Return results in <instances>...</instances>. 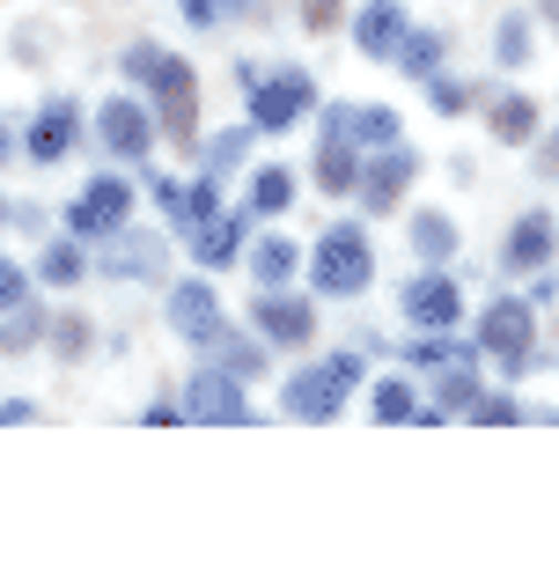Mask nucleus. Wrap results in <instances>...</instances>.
Returning <instances> with one entry per match:
<instances>
[{
    "label": "nucleus",
    "mask_w": 559,
    "mask_h": 567,
    "mask_svg": "<svg viewBox=\"0 0 559 567\" xmlns=\"http://www.w3.org/2000/svg\"><path fill=\"white\" fill-rule=\"evenodd\" d=\"M125 74L147 82V96H155V133H169V141L199 133V74H191V60H177L163 44H125Z\"/></svg>",
    "instance_id": "1"
},
{
    "label": "nucleus",
    "mask_w": 559,
    "mask_h": 567,
    "mask_svg": "<svg viewBox=\"0 0 559 567\" xmlns=\"http://www.w3.org/2000/svg\"><path fill=\"white\" fill-rule=\"evenodd\" d=\"M310 288H317V295H332V302L369 295V288H375V244H369V229L332 221V229L317 236V251H310Z\"/></svg>",
    "instance_id": "2"
},
{
    "label": "nucleus",
    "mask_w": 559,
    "mask_h": 567,
    "mask_svg": "<svg viewBox=\"0 0 559 567\" xmlns=\"http://www.w3.org/2000/svg\"><path fill=\"white\" fill-rule=\"evenodd\" d=\"M478 354H494L508 377H522L530 354H538V310H530L522 295H494V302L478 310Z\"/></svg>",
    "instance_id": "3"
},
{
    "label": "nucleus",
    "mask_w": 559,
    "mask_h": 567,
    "mask_svg": "<svg viewBox=\"0 0 559 567\" xmlns=\"http://www.w3.org/2000/svg\"><path fill=\"white\" fill-rule=\"evenodd\" d=\"M244 89H250V126H258V133H288L294 118H310V111H317V82L302 74V66H280V74L258 66Z\"/></svg>",
    "instance_id": "4"
},
{
    "label": "nucleus",
    "mask_w": 559,
    "mask_h": 567,
    "mask_svg": "<svg viewBox=\"0 0 559 567\" xmlns=\"http://www.w3.org/2000/svg\"><path fill=\"white\" fill-rule=\"evenodd\" d=\"M317 185L346 199L361 185V147H353V104H324V133H317Z\"/></svg>",
    "instance_id": "5"
},
{
    "label": "nucleus",
    "mask_w": 559,
    "mask_h": 567,
    "mask_svg": "<svg viewBox=\"0 0 559 567\" xmlns=\"http://www.w3.org/2000/svg\"><path fill=\"white\" fill-rule=\"evenodd\" d=\"M177 405H185V421H207V427H250V421H258L250 399H244V383L228 377V369H199Z\"/></svg>",
    "instance_id": "6"
},
{
    "label": "nucleus",
    "mask_w": 559,
    "mask_h": 567,
    "mask_svg": "<svg viewBox=\"0 0 559 567\" xmlns=\"http://www.w3.org/2000/svg\"><path fill=\"white\" fill-rule=\"evenodd\" d=\"M339 405H346V377H339L332 361H317V369H294L288 383H280V413L288 421H339Z\"/></svg>",
    "instance_id": "7"
},
{
    "label": "nucleus",
    "mask_w": 559,
    "mask_h": 567,
    "mask_svg": "<svg viewBox=\"0 0 559 567\" xmlns=\"http://www.w3.org/2000/svg\"><path fill=\"white\" fill-rule=\"evenodd\" d=\"M125 221H133V185H125V177H89L82 199L66 207V229L74 236H111V229H125Z\"/></svg>",
    "instance_id": "8"
},
{
    "label": "nucleus",
    "mask_w": 559,
    "mask_h": 567,
    "mask_svg": "<svg viewBox=\"0 0 559 567\" xmlns=\"http://www.w3.org/2000/svg\"><path fill=\"white\" fill-rule=\"evenodd\" d=\"M413 177H420V155L397 141V147H375V163H361V185H353V192H361V207H369V214H391L397 199L413 192Z\"/></svg>",
    "instance_id": "9"
},
{
    "label": "nucleus",
    "mask_w": 559,
    "mask_h": 567,
    "mask_svg": "<svg viewBox=\"0 0 559 567\" xmlns=\"http://www.w3.org/2000/svg\"><path fill=\"white\" fill-rule=\"evenodd\" d=\"M96 141L118 155V163H147V147H155V111L133 104V96H111L96 111Z\"/></svg>",
    "instance_id": "10"
},
{
    "label": "nucleus",
    "mask_w": 559,
    "mask_h": 567,
    "mask_svg": "<svg viewBox=\"0 0 559 567\" xmlns=\"http://www.w3.org/2000/svg\"><path fill=\"white\" fill-rule=\"evenodd\" d=\"M250 317H258V339H272V347H310V339H317V310H310V295L266 288Z\"/></svg>",
    "instance_id": "11"
},
{
    "label": "nucleus",
    "mask_w": 559,
    "mask_h": 567,
    "mask_svg": "<svg viewBox=\"0 0 559 567\" xmlns=\"http://www.w3.org/2000/svg\"><path fill=\"white\" fill-rule=\"evenodd\" d=\"M163 236H147V229H133V221H125V229H111L104 236V258H96V266H104L111 280H163Z\"/></svg>",
    "instance_id": "12"
},
{
    "label": "nucleus",
    "mask_w": 559,
    "mask_h": 567,
    "mask_svg": "<svg viewBox=\"0 0 559 567\" xmlns=\"http://www.w3.org/2000/svg\"><path fill=\"white\" fill-rule=\"evenodd\" d=\"M405 317H413L420 332H456V317H464V295L442 266H427L420 280H405Z\"/></svg>",
    "instance_id": "13"
},
{
    "label": "nucleus",
    "mask_w": 559,
    "mask_h": 567,
    "mask_svg": "<svg viewBox=\"0 0 559 567\" xmlns=\"http://www.w3.org/2000/svg\"><path fill=\"white\" fill-rule=\"evenodd\" d=\"M82 147V104L74 96H44L38 118H30V155L38 163H66Z\"/></svg>",
    "instance_id": "14"
},
{
    "label": "nucleus",
    "mask_w": 559,
    "mask_h": 567,
    "mask_svg": "<svg viewBox=\"0 0 559 567\" xmlns=\"http://www.w3.org/2000/svg\"><path fill=\"white\" fill-rule=\"evenodd\" d=\"M169 324H177V339H191V347H214L221 302H214L207 280H177V288H169Z\"/></svg>",
    "instance_id": "15"
},
{
    "label": "nucleus",
    "mask_w": 559,
    "mask_h": 567,
    "mask_svg": "<svg viewBox=\"0 0 559 567\" xmlns=\"http://www.w3.org/2000/svg\"><path fill=\"white\" fill-rule=\"evenodd\" d=\"M405 30H413V22H405L397 0H361V8H353V44H361L369 60H397Z\"/></svg>",
    "instance_id": "16"
},
{
    "label": "nucleus",
    "mask_w": 559,
    "mask_h": 567,
    "mask_svg": "<svg viewBox=\"0 0 559 567\" xmlns=\"http://www.w3.org/2000/svg\"><path fill=\"white\" fill-rule=\"evenodd\" d=\"M552 251H559V229H552V214H522L516 229H508V251H500V266L508 274H545L552 266Z\"/></svg>",
    "instance_id": "17"
},
{
    "label": "nucleus",
    "mask_w": 559,
    "mask_h": 567,
    "mask_svg": "<svg viewBox=\"0 0 559 567\" xmlns=\"http://www.w3.org/2000/svg\"><path fill=\"white\" fill-rule=\"evenodd\" d=\"M244 251H250V221H244V214H207V221L191 229V258H199L207 274L236 266Z\"/></svg>",
    "instance_id": "18"
},
{
    "label": "nucleus",
    "mask_w": 559,
    "mask_h": 567,
    "mask_svg": "<svg viewBox=\"0 0 559 567\" xmlns=\"http://www.w3.org/2000/svg\"><path fill=\"white\" fill-rule=\"evenodd\" d=\"M155 207L177 221V229H199L207 214H221V199H214V177H199V185H177V177H155Z\"/></svg>",
    "instance_id": "19"
},
{
    "label": "nucleus",
    "mask_w": 559,
    "mask_h": 567,
    "mask_svg": "<svg viewBox=\"0 0 559 567\" xmlns=\"http://www.w3.org/2000/svg\"><path fill=\"white\" fill-rule=\"evenodd\" d=\"M369 413H375V421H383V427H397V421H420V427H435V421H442L435 405H420V391H413V383H405V377H383V383H375Z\"/></svg>",
    "instance_id": "20"
},
{
    "label": "nucleus",
    "mask_w": 559,
    "mask_h": 567,
    "mask_svg": "<svg viewBox=\"0 0 559 567\" xmlns=\"http://www.w3.org/2000/svg\"><path fill=\"white\" fill-rule=\"evenodd\" d=\"M486 126H494V141H508V147H530V141H538V104H530L522 89H508V96H494V111H486Z\"/></svg>",
    "instance_id": "21"
},
{
    "label": "nucleus",
    "mask_w": 559,
    "mask_h": 567,
    "mask_svg": "<svg viewBox=\"0 0 559 567\" xmlns=\"http://www.w3.org/2000/svg\"><path fill=\"white\" fill-rule=\"evenodd\" d=\"M478 405V361H442L435 369V413H472Z\"/></svg>",
    "instance_id": "22"
},
{
    "label": "nucleus",
    "mask_w": 559,
    "mask_h": 567,
    "mask_svg": "<svg viewBox=\"0 0 559 567\" xmlns=\"http://www.w3.org/2000/svg\"><path fill=\"white\" fill-rule=\"evenodd\" d=\"M397 141H405V118H397L391 104H353V147H361V155L397 147Z\"/></svg>",
    "instance_id": "23"
},
{
    "label": "nucleus",
    "mask_w": 559,
    "mask_h": 567,
    "mask_svg": "<svg viewBox=\"0 0 559 567\" xmlns=\"http://www.w3.org/2000/svg\"><path fill=\"white\" fill-rule=\"evenodd\" d=\"M413 258H427V266H449L456 258V221L435 207H420L413 214Z\"/></svg>",
    "instance_id": "24"
},
{
    "label": "nucleus",
    "mask_w": 559,
    "mask_h": 567,
    "mask_svg": "<svg viewBox=\"0 0 559 567\" xmlns=\"http://www.w3.org/2000/svg\"><path fill=\"white\" fill-rule=\"evenodd\" d=\"M294 266H302V251H294V236H258L250 244V274L266 280V288H288Z\"/></svg>",
    "instance_id": "25"
},
{
    "label": "nucleus",
    "mask_w": 559,
    "mask_h": 567,
    "mask_svg": "<svg viewBox=\"0 0 559 567\" xmlns=\"http://www.w3.org/2000/svg\"><path fill=\"white\" fill-rule=\"evenodd\" d=\"M214 369H228L236 383H250V377H266V347H258V339H236L221 324V332H214Z\"/></svg>",
    "instance_id": "26"
},
{
    "label": "nucleus",
    "mask_w": 559,
    "mask_h": 567,
    "mask_svg": "<svg viewBox=\"0 0 559 567\" xmlns=\"http://www.w3.org/2000/svg\"><path fill=\"white\" fill-rule=\"evenodd\" d=\"M442 52H449V38H442V30H405V44H397V66H405L413 82H427V74L442 66Z\"/></svg>",
    "instance_id": "27"
},
{
    "label": "nucleus",
    "mask_w": 559,
    "mask_h": 567,
    "mask_svg": "<svg viewBox=\"0 0 559 567\" xmlns=\"http://www.w3.org/2000/svg\"><path fill=\"white\" fill-rule=\"evenodd\" d=\"M288 207H294V169L266 163L250 177V214H288Z\"/></svg>",
    "instance_id": "28"
},
{
    "label": "nucleus",
    "mask_w": 559,
    "mask_h": 567,
    "mask_svg": "<svg viewBox=\"0 0 559 567\" xmlns=\"http://www.w3.org/2000/svg\"><path fill=\"white\" fill-rule=\"evenodd\" d=\"M44 332H52V324H44V310H30V302L0 310V354H22V347H38Z\"/></svg>",
    "instance_id": "29"
},
{
    "label": "nucleus",
    "mask_w": 559,
    "mask_h": 567,
    "mask_svg": "<svg viewBox=\"0 0 559 567\" xmlns=\"http://www.w3.org/2000/svg\"><path fill=\"white\" fill-rule=\"evenodd\" d=\"M82 274H89L82 244H44V258H38V280H44V288H74Z\"/></svg>",
    "instance_id": "30"
},
{
    "label": "nucleus",
    "mask_w": 559,
    "mask_h": 567,
    "mask_svg": "<svg viewBox=\"0 0 559 567\" xmlns=\"http://www.w3.org/2000/svg\"><path fill=\"white\" fill-rule=\"evenodd\" d=\"M530 44H538V38H530V16H500V30H494V60L500 66H522V60H530Z\"/></svg>",
    "instance_id": "31"
},
{
    "label": "nucleus",
    "mask_w": 559,
    "mask_h": 567,
    "mask_svg": "<svg viewBox=\"0 0 559 567\" xmlns=\"http://www.w3.org/2000/svg\"><path fill=\"white\" fill-rule=\"evenodd\" d=\"M250 141H258V126H236V133H221V141L207 147V177H228V169L250 155Z\"/></svg>",
    "instance_id": "32"
},
{
    "label": "nucleus",
    "mask_w": 559,
    "mask_h": 567,
    "mask_svg": "<svg viewBox=\"0 0 559 567\" xmlns=\"http://www.w3.org/2000/svg\"><path fill=\"white\" fill-rule=\"evenodd\" d=\"M427 104L442 111V118H456V111H472V82H456V74H427Z\"/></svg>",
    "instance_id": "33"
},
{
    "label": "nucleus",
    "mask_w": 559,
    "mask_h": 567,
    "mask_svg": "<svg viewBox=\"0 0 559 567\" xmlns=\"http://www.w3.org/2000/svg\"><path fill=\"white\" fill-rule=\"evenodd\" d=\"M464 421H478V427H516L522 405H516V399H486V391H478V405L464 413Z\"/></svg>",
    "instance_id": "34"
},
{
    "label": "nucleus",
    "mask_w": 559,
    "mask_h": 567,
    "mask_svg": "<svg viewBox=\"0 0 559 567\" xmlns=\"http://www.w3.org/2000/svg\"><path fill=\"white\" fill-rule=\"evenodd\" d=\"M15 302H30V274H22L15 258L0 251V310H15Z\"/></svg>",
    "instance_id": "35"
},
{
    "label": "nucleus",
    "mask_w": 559,
    "mask_h": 567,
    "mask_svg": "<svg viewBox=\"0 0 559 567\" xmlns=\"http://www.w3.org/2000/svg\"><path fill=\"white\" fill-rule=\"evenodd\" d=\"M52 347H60V354L74 361V354L89 347V324H82V317H60V324H52Z\"/></svg>",
    "instance_id": "36"
},
{
    "label": "nucleus",
    "mask_w": 559,
    "mask_h": 567,
    "mask_svg": "<svg viewBox=\"0 0 559 567\" xmlns=\"http://www.w3.org/2000/svg\"><path fill=\"white\" fill-rule=\"evenodd\" d=\"M177 8H185V22H191V30H221V0H177Z\"/></svg>",
    "instance_id": "37"
},
{
    "label": "nucleus",
    "mask_w": 559,
    "mask_h": 567,
    "mask_svg": "<svg viewBox=\"0 0 559 567\" xmlns=\"http://www.w3.org/2000/svg\"><path fill=\"white\" fill-rule=\"evenodd\" d=\"M530 169H538V177H559V133H545V141L530 147Z\"/></svg>",
    "instance_id": "38"
},
{
    "label": "nucleus",
    "mask_w": 559,
    "mask_h": 567,
    "mask_svg": "<svg viewBox=\"0 0 559 567\" xmlns=\"http://www.w3.org/2000/svg\"><path fill=\"white\" fill-rule=\"evenodd\" d=\"M302 16H310V30H339V0H302Z\"/></svg>",
    "instance_id": "39"
},
{
    "label": "nucleus",
    "mask_w": 559,
    "mask_h": 567,
    "mask_svg": "<svg viewBox=\"0 0 559 567\" xmlns=\"http://www.w3.org/2000/svg\"><path fill=\"white\" fill-rule=\"evenodd\" d=\"M0 421H8V427H15V421H38V405H22V399H8V405H0Z\"/></svg>",
    "instance_id": "40"
},
{
    "label": "nucleus",
    "mask_w": 559,
    "mask_h": 567,
    "mask_svg": "<svg viewBox=\"0 0 559 567\" xmlns=\"http://www.w3.org/2000/svg\"><path fill=\"white\" fill-rule=\"evenodd\" d=\"M8 155H15V133H8V118H0V163H8Z\"/></svg>",
    "instance_id": "41"
},
{
    "label": "nucleus",
    "mask_w": 559,
    "mask_h": 567,
    "mask_svg": "<svg viewBox=\"0 0 559 567\" xmlns=\"http://www.w3.org/2000/svg\"><path fill=\"white\" fill-rule=\"evenodd\" d=\"M250 8H258V0H221V16H250Z\"/></svg>",
    "instance_id": "42"
},
{
    "label": "nucleus",
    "mask_w": 559,
    "mask_h": 567,
    "mask_svg": "<svg viewBox=\"0 0 559 567\" xmlns=\"http://www.w3.org/2000/svg\"><path fill=\"white\" fill-rule=\"evenodd\" d=\"M8 221H15V207H8V199H0V229H8Z\"/></svg>",
    "instance_id": "43"
},
{
    "label": "nucleus",
    "mask_w": 559,
    "mask_h": 567,
    "mask_svg": "<svg viewBox=\"0 0 559 567\" xmlns=\"http://www.w3.org/2000/svg\"><path fill=\"white\" fill-rule=\"evenodd\" d=\"M545 16H552V30H559V0H545Z\"/></svg>",
    "instance_id": "44"
}]
</instances>
